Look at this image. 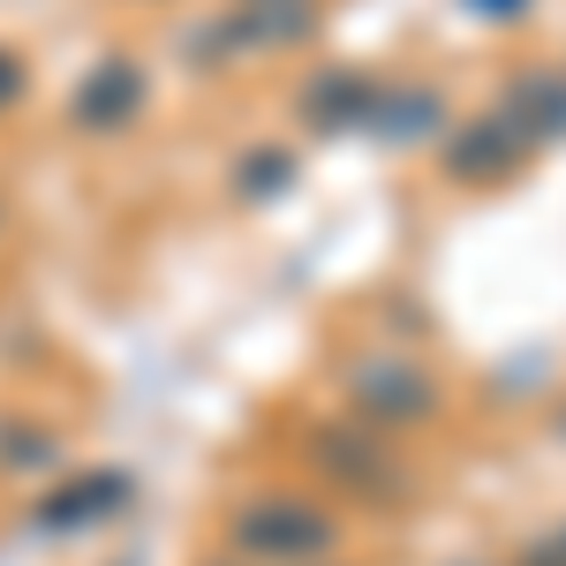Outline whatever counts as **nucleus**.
<instances>
[{
  "label": "nucleus",
  "instance_id": "1",
  "mask_svg": "<svg viewBox=\"0 0 566 566\" xmlns=\"http://www.w3.org/2000/svg\"><path fill=\"white\" fill-rule=\"evenodd\" d=\"M234 544L258 552V559H317L333 544V522L310 506V499H258L242 522H234Z\"/></svg>",
  "mask_w": 566,
  "mask_h": 566
},
{
  "label": "nucleus",
  "instance_id": "2",
  "mask_svg": "<svg viewBox=\"0 0 566 566\" xmlns=\"http://www.w3.org/2000/svg\"><path fill=\"white\" fill-rule=\"evenodd\" d=\"M144 98H151L144 69H136L129 53H106L84 84H76V98H69V122H76V129H91V136H114V129H129L136 114H144Z\"/></svg>",
  "mask_w": 566,
  "mask_h": 566
},
{
  "label": "nucleus",
  "instance_id": "3",
  "mask_svg": "<svg viewBox=\"0 0 566 566\" xmlns=\"http://www.w3.org/2000/svg\"><path fill=\"white\" fill-rule=\"evenodd\" d=\"M355 408L378 423H423L438 408V392H431V378L416 370V363H400V355H378V363H363L355 370Z\"/></svg>",
  "mask_w": 566,
  "mask_h": 566
},
{
  "label": "nucleus",
  "instance_id": "4",
  "mask_svg": "<svg viewBox=\"0 0 566 566\" xmlns=\"http://www.w3.org/2000/svg\"><path fill=\"white\" fill-rule=\"evenodd\" d=\"M499 122L522 136V144H552V136H566V76L559 69H528V76H514Z\"/></svg>",
  "mask_w": 566,
  "mask_h": 566
},
{
  "label": "nucleus",
  "instance_id": "5",
  "mask_svg": "<svg viewBox=\"0 0 566 566\" xmlns=\"http://www.w3.org/2000/svg\"><path fill=\"white\" fill-rule=\"evenodd\" d=\"M378 98H386V91L370 84L363 69H325V76L303 91V122L310 129H370Z\"/></svg>",
  "mask_w": 566,
  "mask_h": 566
},
{
  "label": "nucleus",
  "instance_id": "6",
  "mask_svg": "<svg viewBox=\"0 0 566 566\" xmlns=\"http://www.w3.org/2000/svg\"><path fill=\"white\" fill-rule=\"evenodd\" d=\"M528 144L499 114H483V122H469V129L453 136V151H446V175L453 181H499V175H514V159H522Z\"/></svg>",
  "mask_w": 566,
  "mask_h": 566
},
{
  "label": "nucleus",
  "instance_id": "7",
  "mask_svg": "<svg viewBox=\"0 0 566 566\" xmlns=\"http://www.w3.org/2000/svg\"><path fill=\"white\" fill-rule=\"evenodd\" d=\"M438 122H446V98L438 91H392V98H378V114H370V129L386 136V144H416Z\"/></svg>",
  "mask_w": 566,
  "mask_h": 566
},
{
  "label": "nucleus",
  "instance_id": "8",
  "mask_svg": "<svg viewBox=\"0 0 566 566\" xmlns=\"http://www.w3.org/2000/svg\"><path fill=\"white\" fill-rule=\"evenodd\" d=\"M122 499H129V483H122V476H91L84 491H61L53 506H39V522H45V528H61V522H91L98 506H122Z\"/></svg>",
  "mask_w": 566,
  "mask_h": 566
},
{
  "label": "nucleus",
  "instance_id": "9",
  "mask_svg": "<svg viewBox=\"0 0 566 566\" xmlns=\"http://www.w3.org/2000/svg\"><path fill=\"white\" fill-rule=\"evenodd\" d=\"M23 91H31L23 53H8V45H0V114H8V106H23Z\"/></svg>",
  "mask_w": 566,
  "mask_h": 566
},
{
  "label": "nucleus",
  "instance_id": "10",
  "mask_svg": "<svg viewBox=\"0 0 566 566\" xmlns=\"http://www.w3.org/2000/svg\"><path fill=\"white\" fill-rule=\"evenodd\" d=\"M461 8H476V15H491V23H514L528 0H461Z\"/></svg>",
  "mask_w": 566,
  "mask_h": 566
},
{
  "label": "nucleus",
  "instance_id": "11",
  "mask_svg": "<svg viewBox=\"0 0 566 566\" xmlns=\"http://www.w3.org/2000/svg\"><path fill=\"white\" fill-rule=\"evenodd\" d=\"M242 8H295V0H242Z\"/></svg>",
  "mask_w": 566,
  "mask_h": 566
}]
</instances>
